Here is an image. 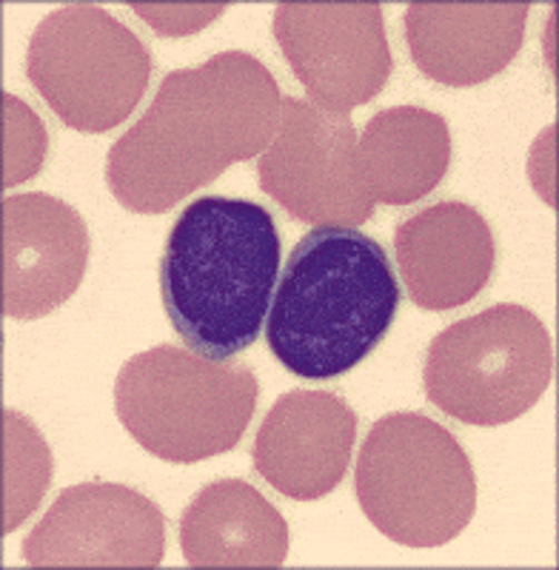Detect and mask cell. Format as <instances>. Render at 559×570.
I'll return each mask as SVG.
<instances>
[{
    "mask_svg": "<svg viewBox=\"0 0 559 570\" xmlns=\"http://www.w3.org/2000/svg\"><path fill=\"white\" fill-rule=\"evenodd\" d=\"M283 95L272 71L248 52L175 69L144 117L106 155V186L131 214H166L228 166L272 146Z\"/></svg>",
    "mask_w": 559,
    "mask_h": 570,
    "instance_id": "obj_1",
    "label": "cell"
},
{
    "mask_svg": "<svg viewBox=\"0 0 559 570\" xmlns=\"http://www.w3.org/2000/svg\"><path fill=\"white\" fill-rule=\"evenodd\" d=\"M283 240L246 197L206 195L183 208L160 257V299L180 343L228 363L266 331Z\"/></svg>",
    "mask_w": 559,
    "mask_h": 570,
    "instance_id": "obj_2",
    "label": "cell"
},
{
    "mask_svg": "<svg viewBox=\"0 0 559 570\" xmlns=\"http://www.w3.org/2000/svg\"><path fill=\"white\" fill-rule=\"evenodd\" d=\"M400 285L389 252L345 226L303 234L277 279L266 343L294 376L325 383L377 351L400 312Z\"/></svg>",
    "mask_w": 559,
    "mask_h": 570,
    "instance_id": "obj_3",
    "label": "cell"
},
{
    "mask_svg": "<svg viewBox=\"0 0 559 570\" xmlns=\"http://www.w3.org/2000/svg\"><path fill=\"white\" fill-rule=\"evenodd\" d=\"M257 400L261 380L246 363H217L169 343L126 360L115 380V414L126 434L171 465L235 451Z\"/></svg>",
    "mask_w": 559,
    "mask_h": 570,
    "instance_id": "obj_4",
    "label": "cell"
},
{
    "mask_svg": "<svg viewBox=\"0 0 559 570\" xmlns=\"http://www.w3.org/2000/svg\"><path fill=\"white\" fill-rule=\"evenodd\" d=\"M360 511L391 542L442 548L477 513V473L449 428L398 411L371 425L354 471Z\"/></svg>",
    "mask_w": 559,
    "mask_h": 570,
    "instance_id": "obj_5",
    "label": "cell"
},
{
    "mask_svg": "<svg viewBox=\"0 0 559 570\" xmlns=\"http://www.w3.org/2000/svg\"><path fill=\"white\" fill-rule=\"evenodd\" d=\"M553 376V345L526 305H491L451 323L425 351L423 389L442 414L474 428L520 420Z\"/></svg>",
    "mask_w": 559,
    "mask_h": 570,
    "instance_id": "obj_6",
    "label": "cell"
},
{
    "mask_svg": "<svg viewBox=\"0 0 559 570\" xmlns=\"http://www.w3.org/2000/svg\"><path fill=\"white\" fill-rule=\"evenodd\" d=\"M27 75L63 126L104 135L126 124L151 80L146 43L95 3L46 14L27 49Z\"/></svg>",
    "mask_w": 559,
    "mask_h": 570,
    "instance_id": "obj_7",
    "label": "cell"
},
{
    "mask_svg": "<svg viewBox=\"0 0 559 570\" xmlns=\"http://www.w3.org/2000/svg\"><path fill=\"white\" fill-rule=\"evenodd\" d=\"M261 188L308 226L357 228L374 217L357 163L352 117L283 98L272 146L257 163Z\"/></svg>",
    "mask_w": 559,
    "mask_h": 570,
    "instance_id": "obj_8",
    "label": "cell"
},
{
    "mask_svg": "<svg viewBox=\"0 0 559 570\" xmlns=\"http://www.w3.org/2000/svg\"><path fill=\"white\" fill-rule=\"evenodd\" d=\"M274 38L317 109L349 115L394 69L380 3H277Z\"/></svg>",
    "mask_w": 559,
    "mask_h": 570,
    "instance_id": "obj_9",
    "label": "cell"
},
{
    "mask_svg": "<svg viewBox=\"0 0 559 570\" xmlns=\"http://www.w3.org/2000/svg\"><path fill=\"white\" fill-rule=\"evenodd\" d=\"M20 553L29 568H160L166 519L135 488L84 482L55 499Z\"/></svg>",
    "mask_w": 559,
    "mask_h": 570,
    "instance_id": "obj_10",
    "label": "cell"
},
{
    "mask_svg": "<svg viewBox=\"0 0 559 570\" xmlns=\"http://www.w3.org/2000/svg\"><path fill=\"white\" fill-rule=\"evenodd\" d=\"M3 217V299L12 320H40L78 294L89 266V228L75 206L43 191L9 195Z\"/></svg>",
    "mask_w": 559,
    "mask_h": 570,
    "instance_id": "obj_11",
    "label": "cell"
},
{
    "mask_svg": "<svg viewBox=\"0 0 559 570\" xmlns=\"http://www.w3.org/2000/svg\"><path fill=\"white\" fill-rule=\"evenodd\" d=\"M357 425L352 405L332 391H288L254 436V471L294 502L328 497L352 465Z\"/></svg>",
    "mask_w": 559,
    "mask_h": 570,
    "instance_id": "obj_12",
    "label": "cell"
},
{
    "mask_svg": "<svg viewBox=\"0 0 559 570\" xmlns=\"http://www.w3.org/2000/svg\"><path fill=\"white\" fill-rule=\"evenodd\" d=\"M403 288L423 312H451L486 292L497 243L486 214L460 200L411 214L394 234Z\"/></svg>",
    "mask_w": 559,
    "mask_h": 570,
    "instance_id": "obj_13",
    "label": "cell"
},
{
    "mask_svg": "<svg viewBox=\"0 0 559 570\" xmlns=\"http://www.w3.org/2000/svg\"><path fill=\"white\" fill-rule=\"evenodd\" d=\"M531 3H409L405 43L425 78L480 86L514 63Z\"/></svg>",
    "mask_w": 559,
    "mask_h": 570,
    "instance_id": "obj_14",
    "label": "cell"
},
{
    "mask_svg": "<svg viewBox=\"0 0 559 570\" xmlns=\"http://www.w3.org/2000/svg\"><path fill=\"white\" fill-rule=\"evenodd\" d=\"M186 568H283L288 522L243 480L208 482L180 517Z\"/></svg>",
    "mask_w": 559,
    "mask_h": 570,
    "instance_id": "obj_15",
    "label": "cell"
},
{
    "mask_svg": "<svg viewBox=\"0 0 559 570\" xmlns=\"http://www.w3.org/2000/svg\"><path fill=\"white\" fill-rule=\"evenodd\" d=\"M357 163L365 195L374 206L423 200L449 175V120L423 106L380 111L357 137Z\"/></svg>",
    "mask_w": 559,
    "mask_h": 570,
    "instance_id": "obj_16",
    "label": "cell"
},
{
    "mask_svg": "<svg viewBox=\"0 0 559 570\" xmlns=\"http://www.w3.org/2000/svg\"><path fill=\"white\" fill-rule=\"evenodd\" d=\"M52 482V451L27 414L3 409V522L0 533L18 531L43 502Z\"/></svg>",
    "mask_w": 559,
    "mask_h": 570,
    "instance_id": "obj_17",
    "label": "cell"
},
{
    "mask_svg": "<svg viewBox=\"0 0 559 570\" xmlns=\"http://www.w3.org/2000/svg\"><path fill=\"white\" fill-rule=\"evenodd\" d=\"M3 191L38 177L43 169L49 135L32 109L14 95L3 91Z\"/></svg>",
    "mask_w": 559,
    "mask_h": 570,
    "instance_id": "obj_18",
    "label": "cell"
},
{
    "mask_svg": "<svg viewBox=\"0 0 559 570\" xmlns=\"http://www.w3.org/2000/svg\"><path fill=\"white\" fill-rule=\"evenodd\" d=\"M137 18L146 20L157 35L163 38H186V35L200 32L206 23L220 18L226 12L228 3H200V7H189V3H177V7H155V3H131Z\"/></svg>",
    "mask_w": 559,
    "mask_h": 570,
    "instance_id": "obj_19",
    "label": "cell"
}]
</instances>
